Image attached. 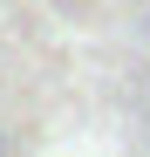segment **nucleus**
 I'll list each match as a JSON object with an SVG mask.
<instances>
[{"label":"nucleus","mask_w":150,"mask_h":157,"mask_svg":"<svg viewBox=\"0 0 150 157\" xmlns=\"http://www.w3.org/2000/svg\"><path fill=\"white\" fill-rule=\"evenodd\" d=\"M0 157H7V137H0Z\"/></svg>","instance_id":"1"},{"label":"nucleus","mask_w":150,"mask_h":157,"mask_svg":"<svg viewBox=\"0 0 150 157\" xmlns=\"http://www.w3.org/2000/svg\"><path fill=\"white\" fill-rule=\"evenodd\" d=\"M143 34H150V21H143Z\"/></svg>","instance_id":"2"}]
</instances>
